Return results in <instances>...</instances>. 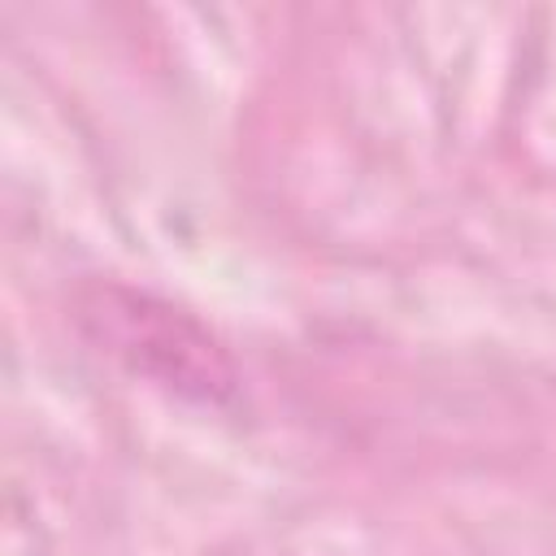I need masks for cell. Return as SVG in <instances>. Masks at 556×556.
Here are the masks:
<instances>
[{"label": "cell", "instance_id": "obj_1", "mask_svg": "<svg viewBox=\"0 0 556 556\" xmlns=\"http://www.w3.org/2000/svg\"><path fill=\"white\" fill-rule=\"evenodd\" d=\"M78 321L100 352L117 356L130 374L174 395L226 404L239 387L235 361L222 339L161 295L122 282H96L78 295Z\"/></svg>", "mask_w": 556, "mask_h": 556}]
</instances>
